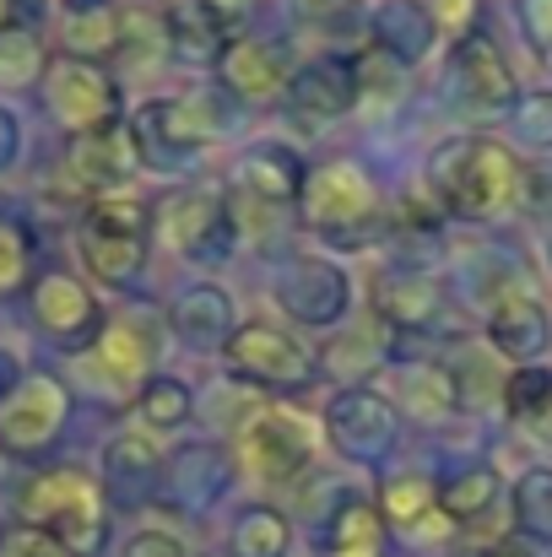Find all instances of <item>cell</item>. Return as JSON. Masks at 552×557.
<instances>
[{"instance_id": "cell-1", "label": "cell", "mask_w": 552, "mask_h": 557, "mask_svg": "<svg viewBox=\"0 0 552 557\" xmlns=\"http://www.w3.org/2000/svg\"><path fill=\"white\" fill-rule=\"evenodd\" d=\"M428 189L444 200V211L466 222H499L526 200V169L504 141L450 136L428 158Z\"/></svg>"}, {"instance_id": "cell-2", "label": "cell", "mask_w": 552, "mask_h": 557, "mask_svg": "<svg viewBox=\"0 0 552 557\" xmlns=\"http://www.w3.org/2000/svg\"><path fill=\"white\" fill-rule=\"evenodd\" d=\"M16 520L54 536L71 557H98L109 547V493L82 466H49L27 476L16 493Z\"/></svg>"}, {"instance_id": "cell-3", "label": "cell", "mask_w": 552, "mask_h": 557, "mask_svg": "<svg viewBox=\"0 0 552 557\" xmlns=\"http://www.w3.org/2000/svg\"><path fill=\"white\" fill-rule=\"evenodd\" d=\"M298 216L309 233H320L331 244H368L373 233H384V195L364 163L331 158V163L309 169L304 195H298Z\"/></svg>"}, {"instance_id": "cell-4", "label": "cell", "mask_w": 552, "mask_h": 557, "mask_svg": "<svg viewBox=\"0 0 552 557\" xmlns=\"http://www.w3.org/2000/svg\"><path fill=\"white\" fill-rule=\"evenodd\" d=\"M147 244H152V206L147 200H136L125 189L87 200V211L76 222V255H82L93 282H103V287L136 282L147 265Z\"/></svg>"}, {"instance_id": "cell-5", "label": "cell", "mask_w": 552, "mask_h": 557, "mask_svg": "<svg viewBox=\"0 0 552 557\" xmlns=\"http://www.w3.org/2000/svg\"><path fill=\"white\" fill-rule=\"evenodd\" d=\"M315 422L293 406H260L244 428H238V466L266 482V487H287L315 466Z\"/></svg>"}, {"instance_id": "cell-6", "label": "cell", "mask_w": 552, "mask_h": 557, "mask_svg": "<svg viewBox=\"0 0 552 557\" xmlns=\"http://www.w3.org/2000/svg\"><path fill=\"white\" fill-rule=\"evenodd\" d=\"M222 363H228L233 379L260 384V389H304V384H315V352L287 325H271V320H244L228 336Z\"/></svg>"}, {"instance_id": "cell-7", "label": "cell", "mask_w": 552, "mask_h": 557, "mask_svg": "<svg viewBox=\"0 0 552 557\" xmlns=\"http://www.w3.org/2000/svg\"><path fill=\"white\" fill-rule=\"evenodd\" d=\"M222 131V103L211 92H180V98H152L131 120V136L142 147V163H180L200 152Z\"/></svg>"}, {"instance_id": "cell-8", "label": "cell", "mask_w": 552, "mask_h": 557, "mask_svg": "<svg viewBox=\"0 0 552 557\" xmlns=\"http://www.w3.org/2000/svg\"><path fill=\"white\" fill-rule=\"evenodd\" d=\"M44 103L71 136H93L120 125V82L98 60L60 54L44 65Z\"/></svg>"}, {"instance_id": "cell-9", "label": "cell", "mask_w": 552, "mask_h": 557, "mask_svg": "<svg viewBox=\"0 0 552 557\" xmlns=\"http://www.w3.org/2000/svg\"><path fill=\"white\" fill-rule=\"evenodd\" d=\"M71 417V389L54 373H27L0 395V449L16 460L44 455Z\"/></svg>"}, {"instance_id": "cell-10", "label": "cell", "mask_w": 552, "mask_h": 557, "mask_svg": "<svg viewBox=\"0 0 552 557\" xmlns=\"http://www.w3.org/2000/svg\"><path fill=\"white\" fill-rule=\"evenodd\" d=\"M136 174H142V147H136L131 125H109V131H93V136H71L54 185L65 195L103 200V195H120V185L136 180Z\"/></svg>"}, {"instance_id": "cell-11", "label": "cell", "mask_w": 552, "mask_h": 557, "mask_svg": "<svg viewBox=\"0 0 552 557\" xmlns=\"http://www.w3.org/2000/svg\"><path fill=\"white\" fill-rule=\"evenodd\" d=\"M395 428H401V417H395V406L384 400L379 384H347L326 406V438L353 466H379L395 449Z\"/></svg>"}, {"instance_id": "cell-12", "label": "cell", "mask_w": 552, "mask_h": 557, "mask_svg": "<svg viewBox=\"0 0 552 557\" xmlns=\"http://www.w3.org/2000/svg\"><path fill=\"white\" fill-rule=\"evenodd\" d=\"M271 298L287 320L298 325H342L353 314V276L336 265V260H320V255H304V260H287L271 282Z\"/></svg>"}, {"instance_id": "cell-13", "label": "cell", "mask_w": 552, "mask_h": 557, "mask_svg": "<svg viewBox=\"0 0 552 557\" xmlns=\"http://www.w3.org/2000/svg\"><path fill=\"white\" fill-rule=\"evenodd\" d=\"M444 87L471 114H510L515 98H520L515 92V71H510V60L499 54V44L488 33H466L455 44V54L444 65Z\"/></svg>"}, {"instance_id": "cell-14", "label": "cell", "mask_w": 552, "mask_h": 557, "mask_svg": "<svg viewBox=\"0 0 552 557\" xmlns=\"http://www.w3.org/2000/svg\"><path fill=\"white\" fill-rule=\"evenodd\" d=\"M211 71L238 103H277L287 98V82H293V60L282 54V44L255 38V33H233Z\"/></svg>"}, {"instance_id": "cell-15", "label": "cell", "mask_w": 552, "mask_h": 557, "mask_svg": "<svg viewBox=\"0 0 552 557\" xmlns=\"http://www.w3.org/2000/svg\"><path fill=\"white\" fill-rule=\"evenodd\" d=\"M33 320L60 347H93V336L103 331V309H98L93 287L76 282L71 271H44L33 282Z\"/></svg>"}, {"instance_id": "cell-16", "label": "cell", "mask_w": 552, "mask_h": 557, "mask_svg": "<svg viewBox=\"0 0 552 557\" xmlns=\"http://www.w3.org/2000/svg\"><path fill=\"white\" fill-rule=\"evenodd\" d=\"M152 222L163 227V244H169L174 255H184V260L217 255L222 238H228V227H233L228 200H222L217 189H174V195L158 206Z\"/></svg>"}, {"instance_id": "cell-17", "label": "cell", "mask_w": 552, "mask_h": 557, "mask_svg": "<svg viewBox=\"0 0 552 557\" xmlns=\"http://www.w3.org/2000/svg\"><path fill=\"white\" fill-rule=\"evenodd\" d=\"M287 109L304 125H331V120L353 114L358 109V60L320 54V60L298 65L293 82H287Z\"/></svg>"}, {"instance_id": "cell-18", "label": "cell", "mask_w": 552, "mask_h": 557, "mask_svg": "<svg viewBox=\"0 0 552 557\" xmlns=\"http://www.w3.org/2000/svg\"><path fill=\"white\" fill-rule=\"evenodd\" d=\"M87 373L103 389H131V384L142 389L152 379V336H147V325L136 314L109 320L93 336V347H87Z\"/></svg>"}, {"instance_id": "cell-19", "label": "cell", "mask_w": 552, "mask_h": 557, "mask_svg": "<svg viewBox=\"0 0 552 557\" xmlns=\"http://www.w3.org/2000/svg\"><path fill=\"white\" fill-rule=\"evenodd\" d=\"M482 331H488V347H493L499 358H510L515 369L537 363L552 342L548 309H542L531 293H504V298L488 309V325H482Z\"/></svg>"}, {"instance_id": "cell-20", "label": "cell", "mask_w": 552, "mask_h": 557, "mask_svg": "<svg viewBox=\"0 0 552 557\" xmlns=\"http://www.w3.org/2000/svg\"><path fill=\"white\" fill-rule=\"evenodd\" d=\"M304 180H309L304 158H298L293 147H282V141H260V147H249V152L233 163L238 195H249V200H260V206H298Z\"/></svg>"}, {"instance_id": "cell-21", "label": "cell", "mask_w": 552, "mask_h": 557, "mask_svg": "<svg viewBox=\"0 0 552 557\" xmlns=\"http://www.w3.org/2000/svg\"><path fill=\"white\" fill-rule=\"evenodd\" d=\"M368 33H373V49L390 54L401 71L428 60L433 44H439V22L422 0H379L373 16H368Z\"/></svg>"}, {"instance_id": "cell-22", "label": "cell", "mask_w": 552, "mask_h": 557, "mask_svg": "<svg viewBox=\"0 0 552 557\" xmlns=\"http://www.w3.org/2000/svg\"><path fill=\"white\" fill-rule=\"evenodd\" d=\"M169 325H174V336H180L184 347H195V352L228 347V336L238 331L233 298L217 282H189L180 298H174V309H169Z\"/></svg>"}, {"instance_id": "cell-23", "label": "cell", "mask_w": 552, "mask_h": 557, "mask_svg": "<svg viewBox=\"0 0 552 557\" xmlns=\"http://www.w3.org/2000/svg\"><path fill=\"white\" fill-rule=\"evenodd\" d=\"M384 515L368 493H347L331 520H326V536H320V553L326 557H379L384 553Z\"/></svg>"}, {"instance_id": "cell-24", "label": "cell", "mask_w": 552, "mask_h": 557, "mask_svg": "<svg viewBox=\"0 0 552 557\" xmlns=\"http://www.w3.org/2000/svg\"><path fill=\"white\" fill-rule=\"evenodd\" d=\"M120 33H125V5H114V0H65V16H60L65 54L103 60V54L120 49Z\"/></svg>"}, {"instance_id": "cell-25", "label": "cell", "mask_w": 552, "mask_h": 557, "mask_svg": "<svg viewBox=\"0 0 552 557\" xmlns=\"http://www.w3.org/2000/svg\"><path fill=\"white\" fill-rule=\"evenodd\" d=\"M384 400H390V406L401 400L412 417L439 422V417H450V411L461 406V389H455L450 369H439V363H395L390 384H384Z\"/></svg>"}, {"instance_id": "cell-26", "label": "cell", "mask_w": 552, "mask_h": 557, "mask_svg": "<svg viewBox=\"0 0 552 557\" xmlns=\"http://www.w3.org/2000/svg\"><path fill=\"white\" fill-rule=\"evenodd\" d=\"M169 493H174V504H184V509H206V504H217L222 498V487L233 482V466H228V455L217 449V444H189V449H180L169 466Z\"/></svg>"}, {"instance_id": "cell-27", "label": "cell", "mask_w": 552, "mask_h": 557, "mask_svg": "<svg viewBox=\"0 0 552 557\" xmlns=\"http://www.w3.org/2000/svg\"><path fill=\"white\" fill-rule=\"evenodd\" d=\"M169 22V49L189 65H217V54L228 49V16H217L206 0H174V11H163Z\"/></svg>"}, {"instance_id": "cell-28", "label": "cell", "mask_w": 552, "mask_h": 557, "mask_svg": "<svg viewBox=\"0 0 552 557\" xmlns=\"http://www.w3.org/2000/svg\"><path fill=\"white\" fill-rule=\"evenodd\" d=\"M499 498H504V482H499L493 466H466V471H455V476L439 487V509L455 520V531L488 520V515L499 509Z\"/></svg>"}, {"instance_id": "cell-29", "label": "cell", "mask_w": 552, "mask_h": 557, "mask_svg": "<svg viewBox=\"0 0 552 557\" xmlns=\"http://www.w3.org/2000/svg\"><path fill=\"white\" fill-rule=\"evenodd\" d=\"M293 553V520L271 504H249L233 531H228V553L222 557H287Z\"/></svg>"}, {"instance_id": "cell-30", "label": "cell", "mask_w": 552, "mask_h": 557, "mask_svg": "<svg viewBox=\"0 0 552 557\" xmlns=\"http://www.w3.org/2000/svg\"><path fill=\"white\" fill-rule=\"evenodd\" d=\"M379 309L384 320H395L401 331H428L444 314V287L433 276H390L379 287Z\"/></svg>"}, {"instance_id": "cell-31", "label": "cell", "mask_w": 552, "mask_h": 557, "mask_svg": "<svg viewBox=\"0 0 552 557\" xmlns=\"http://www.w3.org/2000/svg\"><path fill=\"white\" fill-rule=\"evenodd\" d=\"M163 466H169V444L158 433H147L142 422L114 433V444L103 449L109 482H152V476H163Z\"/></svg>"}, {"instance_id": "cell-32", "label": "cell", "mask_w": 552, "mask_h": 557, "mask_svg": "<svg viewBox=\"0 0 552 557\" xmlns=\"http://www.w3.org/2000/svg\"><path fill=\"white\" fill-rule=\"evenodd\" d=\"M136 422L147 428V433H158V438H169V433H180L184 422L195 417V400H189V384L184 379H169V373H152L142 389H136Z\"/></svg>"}, {"instance_id": "cell-33", "label": "cell", "mask_w": 552, "mask_h": 557, "mask_svg": "<svg viewBox=\"0 0 552 557\" xmlns=\"http://www.w3.org/2000/svg\"><path fill=\"white\" fill-rule=\"evenodd\" d=\"M373 504H379V515H384L390 531L412 536L428 515H439V487L422 482V476H412V471H401V476L379 482V498H373Z\"/></svg>"}, {"instance_id": "cell-34", "label": "cell", "mask_w": 552, "mask_h": 557, "mask_svg": "<svg viewBox=\"0 0 552 557\" xmlns=\"http://www.w3.org/2000/svg\"><path fill=\"white\" fill-rule=\"evenodd\" d=\"M515 525L531 542H548L552 547V466L520 471V482H515Z\"/></svg>"}, {"instance_id": "cell-35", "label": "cell", "mask_w": 552, "mask_h": 557, "mask_svg": "<svg viewBox=\"0 0 552 557\" xmlns=\"http://www.w3.org/2000/svg\"><path fill=\"white\" fill-rule=\"evenodd\" d=\"M499 400H504V411H510V417H520V422H537V417L548 411V400H552V369H542V363L510 369V373H504V389H499Z\"/></svg>"}, {"instance_id": "cell-36", "label": "cell", "mask_w": 552, "mask_h": 557, "mask_svg": "<svg viewBox=\"0 0 552 557\" xmlns=\"http://www.w3.org/2000/svg\"><path fill=\"white\" fill-rule=\"evenodd\" d=\"M510 131L526 152H552V87L520 92L510 109Z\"/></svg>"}, {"instance_id": "cell-37", "label": "cell", "mask_w": 552, "mask_h": 557, "mask_svg": "<svg viewBox=\"0 0 552 557\" xmlns=\"http://www.w3.org/2000/svg\"><path fill=\"white\" fill-rule=\"evenodd\" d=\"M44 76V49L27 27L0 33V87H27Z\"/></svg>"}, {"instance_id": "cell-38", "label": "cell", "mask_w": 552, "mask_h": 557, "mask_svg": "<svg viewBox=\"0 0 552 557\" xmlns=\"http://www.w3.org/2000/svg\"><path fill=\"white\" fill-rule=\"evenodd\" d=\"M120 557H200V547L180 525H142V531L125 536Z\"/></svg>"}, {"instance_id": "cell-39", "label": "cell", "mask_w": 552, "mask_h": 557, "mask_svg": "<svg viewBox=\"0 0 552 557\" xmlns=\"http://www.w3.org/2000/svg\"><path fill=\"white\" fill-rule=\"evenodd\" d=\"M33 271V244L16 222H0V293H16Z\"/></svg>"}, {"instance_id": "cell-40", "label": "cell", "mask_w": 552, "mask_h": 557, "mask_svg": "<svg viewBox=\"0 0 552 557\" xmlns=\"http://www.w3.org/2000/svg\"><path fill=\"white\" fill-rule=\"evenodd\" d=\"M0 557H71V553H65L54 536L16 525V531H5V536H0Z\"/></svg>"}, {"instance_id": "cell-41", "label": "cell", "mask_w": 552, "mask_h": 557, "mask_svg": "<svg viewBox=\"0 0 552 557\" xmlns=\"http://www.w3.org/2000/svg\"><path fill=\"white\" fill-rule=\"evenodd\" d=\"M520 27L537 49H552V0H520Z\"/></svg>"}, {"instance_id": "cell-42", "label": "cell", "mask_w": 552, "mask_h": 557, "mask_svg": "<svg viewBox=\"0 0 552 557\" xmlns=\"http://www.w3.org/2000/svg\"><path fill=\"white\" fill-rule=\"evenodd\" d=\"M428 11H433V22H439V33H444V27H455L461 38H466V27L477 22V0H433Z\"/></svg>"}, {"instance_id": "cell-43", "label": "cell", "mask_w": 552, "mask_h": 557, "mask_svg": "<svg viewBox=\"0 0 552 557\" xmlns=\"http://www.w3.org/2000/svg\"><path fill=\"white\" fill-rule=\"evenodd\" d=\"M16 152H22V125H16L11 109H0V169H11Z\"/></svg>"}, {"instance_id": "cell-44", "label": "cell", "mask_w": 552, "mask_h": 557, "mask_svg": "<svg viewBox=\"0 0 552 557\" xmlns=\"http://www.w3.org/2000/svg\"><path fill=\"white\" fill-rule=\"evenodd\" d=\"M531 433H537V444H548V449H552V400H548V411L531 422Z\"/></svg>"}, {"instance_id": "cell-45", "label": "cell", "mask_w": 552, "mask_h": 557, "mask_svg": "<svg viewBox=\"0 0 552 557\" xmlns=\"http://www.w3.org/2000/svg\"><path fill=\"white\" fill-rule=\"evenodd\" d=\"M16 5H22V0H0V33L22 27V22H16Z\"/></svg>"}, {"instance_id": "cell-46", "label": "cell", "mask_w": 552, "mask_h": 557, "mask_svg": "<svg viewBox=\"0 0 552 557\" xmlns=\"http://www.w3.org/2000/svg\"><path fill=\"white\" fill-rule=\"evenodd\" d=\"M206 5H211V11H217V16H233V11H238V5H244V0H206Z\"/></svg>"}, {"instance_id": "cell-47", "label": "cell", "mask_w": 552, "mask_h": 557, "mask_svg": "<svg viewBox=\"0 0 552 557\" xmlns=\"http://www.w3.org/2000/svg\"><path fill=\"white\" fill-rule=\"evenodd\" d=\"M293 5H298V11H309V16H315V11H326V5H336V0H293Z\"/></svg>"}, {"instance_id": "cell-48", "label": "cell", "mask_w": 552, "mask_h": 557, "mask_svg": "<svg viewBox=\"0 0 552 557\" xmlns=\"http://www.w3.org/2000/svg\"><path fill=\"white\" fill-rule=\"evenodd\" d=\"M482 557H526V553H515V547H488Z\"/></svg>"}, {"instance_id": "cell-49", "label": "cell", "mask_w": 552, "mask_h": 557, "mask_svg": "<svg viewBox=\"0 0 552 557\" xmlns=\"http://www.w3.org/2000/svg\"><path fill=\"white\" fill-rule=\"evenodd\" d=\"M548 260H552V238H548Z\"/></svg>"}]
</instances>
